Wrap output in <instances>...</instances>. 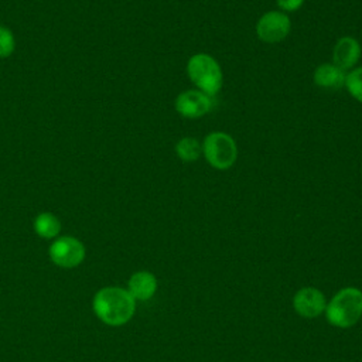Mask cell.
<instances>
[{
    "instance_id": "obj_1",
    "label": "cell",
    "mask_w": 362,
    "mask_h": 362,
    "mask_svg": "<svg viewBox=\"0 0 362 362\" xmlns=\"http://www.w3.org/2000/svg\"><path fill=\"white\" fill-rule=\"evenodd\" d=\"M92 310L98 320L109 327L127 324L136 313V300L127 288L106 286L99 288L92 298Z\"/></svg>"
},
{
    "instance_id": "obj_12",
    "label": "cell",
    "mask_w": 362,
    "mask_h": 362,
    "mask_svg": "<svg viewBox=\"0 0 362 362\" xmlns=\"http://www.w3.org/2000/svg\"><path fill=\"white\" fill-rule=\"evenodd\" d=\"M61 221L52 212H40L33 221V229L37 236L47 240H54L61 233Z\"/></svg>"
},
{
    "instance_id": "obj_5",
    "label": "cell",
    "mask_w": 362,
    "mask_h": 362,
    "mask_svg": "<svg viewBox=\"0 0 362 362\" xmlns=\"http://www.w3.org/2000/svg\"><path fill=\"white\" fill-rule=\"evenodd\" d=\"M48 256L51 262L62 269H74L82 264L86 257V249L82 240L71 235H59L55 238L49 247Z\"/></svg>"
},
{
    "instance_id": "obj_7",
    "label": "cell",
    "mask_w": 362,
    "mask_h": 362,
    "mask_svg": "<svg viewBox=\"0 0 362 362\" xmlns=\"http://www.w3.org/2000/svg\"><path fill=\"white\" fill-rule=\"evenodd\" d=\"M212 107L211 98L198 89H188L174 100L175 112L185 119H198L205 116Z\"/></svg>"
},
{
    "instance_id": "obj_14",
    "label": "cell",
    "mask_w": 362,
    "mask_h": 362,
    "mask_svg": "<svg viewBox=\"0 0 362 362\" xmlns=\"http://www.w3.org/2000/svg\"><path fill=\"white\" fill-rule=\"evenodd\" d=\"M344 86L354 99L362 103V66H356L346 74Z\"/></svg>"
},
{
    "instance_id": "obj_6",
    "label": "cell",
    "mask_w": 362,
    "mask_h": 362,
    "mask_svg": "<svg viewBox=\"0 0 362 362\" xmlns=\"http://www.w3.org/2000/svg\"><path fill=\"white\" fill-rule=\"evenodd\" d=\"M290 30L291 21L288 16L280 10H270L262 14L255 27L257 38L267 44L283 41L288 35Z\"/></svg>"
},
{
    "instance_id": "obj_10",
    "label": "cell",
    "mask_w": 362,
    "mask_h": 362,
    "mask_svg": "<svg viewBox=\"0 0 362 362\" xmlns=\"http://www.w3.org/2000/svg\"><path fill=\"white\" fill-rule=\"evenodd\" d=\"M157 277L147 270L134 272L127 280V291L136 301H147L157 291Z\"/></svg>"
},
{
    "instance_id": "obj_3",
    "label": "cell",
    "mask_w": 362,
    "mask_h": 362,
    "mask_svg": "<svg viewBox=\"0 0 362 362\" xmlns=\"http://www.w3.org/2000/svg\"><path fill=\"white\" fill-rule=\"evenodd\" d=\"M187 75L197 89L209 98L215 96L222 88L223 75L221 65L209 54H194L187 62Z\"/></svg>"
},
{
    "instance_id": "obj_15",
    "label": "cell",
    "mask_w": 362,
    "mask_h": 362,
    "mask_svg": "<svg viewBox=\"0 0 362 362\" xmlns=\"http://www.w3.org/2000/svg\"><path fill=\"white\" fill-rule=\"evenodd\" d=\"M14 49H16V38L13 31L8 27L0 24V58L4 59L11 57Z\"/></svg>"
},
{
    "instance_id": "obj_9",
    "label": "cell",
    "mask_w": 362,
    "mask_h": 362,
    "mask_svg": "<svg viewBox=\"0 0 362 362\" xmlns=\"http://www.w3.org/2000/svg\"><path fill=\"white\" fill-rule=\"evenodd\" d=\"M361 54L362 48L355 37H341L337 40L332 48V64L342 71H351L358 64Z\"/></svg>"
},
{
    "instance_id": "obj_2",
    "label": "cell",
    "mask_w": 362,
    "mask_h": 362,
    "mask_svg": "<svg viewBox=\"0 0 362 362\" xmlns=\"http://www.w3.org/2000/svg\"><path fill=\"white\" fill-rule=\"evenodd\" d=\"M325 317L332 327L351 328L362 317V290L344 287L327 303Z\"/></svg>"
},
{
    "instance_id": "obj_4",
    "label": "cell",
    "mask_w": 362,
    "mask_h": 362,
    "mask_svg": "<svg viewBox=\"0 0 362 362\" xmlns=\"http://www.w3.org/2000/svg\"><path fill=\"white\" fill-rule=\"evenodd\" d=\"M201 146L206 163L215 170H229L238 160L236 141L225 132H211Z\"/></svg>"
},
{
    "instance_id": "obj_8",
    "label": "cell",
    "mask_w": 362,
    "mask_h": 362,
    "mask_svg": "<svg viewBox=\"0 0 362 362\" xmlns=\"http://www.w3.org/2000/svg\"><path fill=\"white\" fill-rule=\"evenodd\" d=\"M293 307L303 318H317L327 307L325 296L315 287H303L293 297Z\"/></svg>"
},
{
    "instance_id": "obj_11",
    "label": "cell",
    "mask_w": 362,
    "mask_h": 362,
    "mask_svg": "<svg viewBox=\"0 0 362 362\" xmlns=\"http://www.w3.org/2000/svg\"><path fill=\"white\" fill-rule=\"evenodd\" d=\"M345 71L334 65L332 62H324L314 69L313 81L322 89H341L345 85Z\"/></svg>"
},
{
    "instance_id": "obj_16",
    "label": "cell",
    "mask_w": 362,
    "mask_h": 362,
    "mask_svg": "<svg viewBox=\"0 0 362 362\" xmlns=\"http://www.w3.org/2000/svg\"><path fill=\"white\" fill-rule=\"evenodd\" d=\"M276 3H277V7L280 8V11L293 13L303 7L304 0H276Z\"/></svg>"
},
{
    "instance_id": "obj_13",
    "label": "cell",
    "mask_w": 362,
    "mask_h": 362,
    "mask_svg": "<svg viewBox=\"0 0 362 362\" xmlns=\"http://www.w3.org/2000/svg\"><path fill=\"white\" fill-rule=\"evenodd\" d=\"M175 156L184 163H194L202 154V146L195 137H181L175 143Z\"/></svg>"
}]
</instances>
